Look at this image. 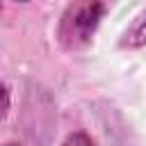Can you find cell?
Wrapping results in <instances>:
<instances>
[{
    "instance_id": "3957f363",
    "label": "cell",
    "mask_w": 146,
    "mask_h": 146,
    "mask_svg": "<svg viewBox=\"0 0 146 146\" xmlns=\"http://www.w3.org/2000/svg\"><path fill=\"white\" fill-rule=\"evenodd\" d=\"M62 146H96V141L87 135V132H73L64 139Z\"/></svg>"
},
{
    "instance_id": "6da1fadb",
    "label": "cell",
    "mask_w": 146,
    "mask_h": 146,
    "mask_svg": "<svg viewBox=\"0 0 146 146\" xmlns=\"http://www.w3.org/2000/svg\"><path fill=\"white\" fill-rule=\"evenodd\" d=\"M105 11V5L100 2H78V5H71L64 16H62V23H59V39L66 48H78V46H84L100 16Z\"/></svg>"
},
{
    "instance_id": "7a4b0ae2",
    "label": "cell",
    "mask_w": 146,
    "mask_h": 146,
    "mask_svg": "<svg viewBox=\"0 0 146 146\" xmlns=\"http://www.w3.org/2000/svg\"><path fill=\"white\" fill-rule=\"evenodd\" d=\"M146 43V11L132 23V27L125 32L121 46H128V48H137V46H144Z\"/></svg>"
}]
</instances>
